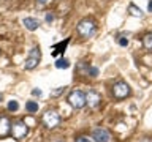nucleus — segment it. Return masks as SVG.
<instances>
[{"label": "nucleus", "instance_id": "nucleus-13", "mask_svg": "<svg viewBox=\"0 0 152 142\" xmlns=\"http://www.w3.org/2000/svg\"><path fill=\"white\" fill-rule=\"evenodd\" d=\"M68 66H70V62L66 60V59H64V57H62V59H59V60L56 62V68H59V70H62V68L66 70Z\"/></svg>", "mask_w": 152, "mask_h": 142}, {"label": "nucleus", "instance_id": "nucleus-2", "mask_svg": "<svg viewBox=\"0 0 152 142\" xmlns=\"http://www.w3.org/2000/svg\"><path fill=\"white\" fill-rule=\"evenodd\" d=\"M78 33L83 38H90L95 33V22L90 19H83L78 24Z\"/></svg>", "mask_w": 152, "mask_h": 142}, {"label": "nucleus", "instance_id": "nucleus-7", "mask_svg": "<svg viewBox=\"0 0 152 142\" xmlns=\"http://www.w3.org/2000/svg\"><path fill=\"white\" fill-rule=\"evenodd\" d=\"M92 139L95 142H109L111 134H109V131L104 130V128H95L94 133H92Z\"/></svg>", "mask_w": 152, "mask_h": 142}, {"label": "nucleus", "instance_id": "nucleus-24", "mask_svg": "<svg viewBox=\"0 0 152 142\" xmlns=\"http://www.w3.org/2000/svg\"><path fill=\"white\" fill-rule=\"evenodd\" d=\"M40 2H41V3H45V2H48V0H40Z\"/></svg>", "mask_w": 152, "mask_h": 142}, {"label": "nucleus", "instance_id": "nucleus-9", "mask_svg": "<svg viewBox=\"0 0 152 142\" xmlns=\"http://www.w3.org/2000/svg\"><path fill=\"white\" fill-rule=\"evenodd\" d=\"M11 131V123L7 117H0V136H7Z\"/></svg>", "mask_w": 152, "mask_h": 142}, {"label": "nucleus", "instance_id": "nucleus-6", "mask_svg": "<svg viewBox=\"0 0 152 142\" xmlns=\"http://www.w3.org/2000/svg\"><path fill=\"white\" fill-rule=\"evenodd\" d=\"M11 133L14 139H24L28 134V126L24 122H18L14 125H11Z\"/></svg>", "mask_w": 152, "mask_h": 142}, {"label": "nucleus", "instance_id": "nucleus-4", "mask_svg": "<svg viewBox=\"0 0 152 142\" xmlns=\"http://www.w3.org/2000/svg\"><path fill=\"white\" fill-rule=\"evenodd\" d=\"M113 95L114 98L117 99H122L130 95V85H128L127 82H124V80H119V82H116L113 85Z\"/></svg>", "mask_w": 152, "mask_h": 142}, {"label": "nucleus", "instance_id": "nucleus-1", "mask_svg": "<svg viewBox=\"0 0 152 142\" xmlns=\"http://www.w3.org/2000/svg\"><path fill=\"white\" fill-rule=\"evenodd\" d=\"M68 103L73 106L75 109H83L87 101H86V93L81 92V90H75L68 95Z\"/></svg>", "mask_w": 152, "mask_h": 142}, {"label": "nucleus", "instance_id": "nucleus-23", "mask_svg": "<svg viewBox=\"0 0 152 142\" xmlns=\"http://www.w3.org/2000/svg\"><path fill=\"white\" fill-rule=\"evenodd\" d=\"M2 99H3V95H2V93H0V103H2Z\"/></svg>", "mask_w": 152, "mask_h": 142}, {"label": "nucleus", "instance_id": "nucleus-14", "mask_svg": "<svg viewBox=\"0 0 152 142\" xmlns=\"http://www.w3.org/2000/svg\"><path fill=\"white\" fill-rule=\"evenodd\" d=\"M26 109H27V112H30V114L37 112V111H38V103H35V101H28V103L26 104Z\"/></svg>", "mask_w": 152, "mask_h": 142}, {"label": "nucleus", "instance_id": "nucleus-17", "mask_svg": "<svg viewBox=\"0 0 152 142\" xmlns=\"http://www.w3.org/2000/svg\"><path fill=\"white\" fill-rule=\"evenodd\" d=\"M117 43H119V46H122V47H125V46H128V40L125 36H119V40H117Z\"/></svg>", "mask_w": 152, "mask_h": 142}, {"label": "nucleus", "instance_id": "nucleus-18", "mask_svg": "<svg viewBox=\"0 0 152 142\" xmlns=\"http://www.w3.org/2000/svg\"><path fill=\"white\" fill-rule=\"evenodd\" d=\"M32 95H33V96H41V90L40 88H33L32 90Z\"/></svg>", "mask_w": 152, "mask_h": 142}, {"label": "nucleus", "instance_id": "nucleus-15", "mask_svg": "<svg viewBox=\"0 0 152 142\" xmlns=\"http://www.w3.org/2000/svg\"><path fill=\"white\" fill-rule=\"evenodd\" d=\"M142 44H144L146 49H152V35H146L144 40H142Z\"/></svg>", "mask_w": 152, "mask_h": 142}, {"label": "nucleus", "instance_id": "nucleus-11", "mask_svg": "<svg viewBox=\"0 0 152 142\" xmlns=\"http://www.w3.org/2000/svg\"><path fill=\"white\" fill-rule=\"evenodd\" d=\"M128 13H130L132 16H135V17H142V16H144V13L141 11V8H138L135 3L128 5Z\"/></svg>", "mask_w": 152, "mask_h": 142}, {"label": "nucleus", "instance_id": "nucleus-19", "mask_svg": "<svg viewBox=\"0 0 152 142\" xmlns=\"http://www.w3.org/2000/svg\"><path fill=\"white\" fill-rule=\"evenodd\" d=\"M89 74L90 76H97L98 74V70L97 68H89Z\"/></svg>", "mask_w": 152, "mask_h": 142}, {"label": "nucleus", "instance_id": "nucleus-5", "mask_svg": "<svg viewBox=\"0 0 152 142\" xmlns=\"http://www.w3.org/2000/svg\"><path fill=\"white\" fill-rule=\"evenodd\" d=\"M59 122H60V117L56 111H48L46 114H43V123H45V126L49 128V130L56 128L59 125Z\"/></svg>", "mask_w": 152, "mask_h": 142}, {"label": "nucleus", "instance_id": "nucleus-20", "mask_svg": "<svg viewBox=\"0 0 152 142\" xmlns=\"http://www.w3.org/2000/svg\"><path fill=\"white\" fill-rule=\"evenodd\" d=\"M52 21H54V16H52L51 13H48L46 14V22H52Z\"/></svg>", "mask_w": 152, "mask_h": 142}, {"label": "nucleus", "instance_id": "nucleus-8", "mask_svg": "<svg viewBox=\"0 0 152 142\" xmlns=\"http://www.w3.org/2000/svg\"><path fill=\"white\" fill-rule=\"evenodd\" d=\"M86 101H87L89 107H97L98 104H100V101H102V96H100V93L90 90V92L86 95Z\"/></svg>", "mask_w": 152, "mask_h": 142}, {"label": "nucleus", "instance_id": "nucleus-12", "mask_svg": "<svg viewBox=\"0 0 152 142\" xmlns=\"http://www.w3.org/2000/svg\"><path fill=\"white\" fill-rule=\"evenodd\" d=\"M68 43H70V40H65V41L59 43V44H56V46H54V51H52V55H57V54H59V52H64Z\"/></svg>", "mask_w": 152, "mask_h": 142}, {"label": "nucleus", "instance_id": "nucleus-21", "mask_svg": "<svg viewBox=\"0 0 152 142\" xmlns=\"http://www.w3.org/2000/svg\"><path fill=\"white\" fill-rule=\"evenodd\" d=\"M76 142H90L87 137H78V139H76Z\"/></svg>", "mask_w": 152, "mask_h": 142}, {"label": "nucleus", "instance_id": "nucleus-16", "mask_svg": "<svg viewBox=\"0 0 152 142\" xmlns=\"http://www.w3.org/2000/svg\"><path fill=\"white\" fill-rule=\"evenodd\" d=\"M8 109L11 112H16L18 109H19V104H18V101H14V99H11V101L8 103Z\"/></svg>", "mask_w": 152, "mask_h": 142}, {"label": "nucleus", "instance_id": "nucleus-10", "mask_svg": "<svg viewBox=\"0 0 152 142\" xmlns=\"http://www.w3.org/2000/svg\"><path fill=\"white\" fill-rule=\"evenodd\" d=\"M22 24L26 25V28H27V30H30V32L37 30V28H38V25H40V22H38L35 17H26V19L22 21Z\"/></svg>", "mask_w": 152, "mask_h": 142}, {"label": "nucleus", "instance_id": "nucleus-22", "mask_svg": "<svg viewBox=\"0 0 152 142\" xmlns=\"http://www.w3.org/2000/svg\"><path fill=\"white\" fill-rule=\"evenodd\" d=\"M147 8H149V11L152 13V0H149V7H147Z\"/></svg>", "mask_w": 152, "mask_h": 142}, {"label": "nucleus", "instance_id": "nucleus-3", "mask_svg": "<svg viewBox=\"0 0 152 142\" xmlns=\"http://www.w3.org/2000/svg\"><path fill=\"white\" fill-rule=\"evenodd\" d=\"M41 60V52H40V47H33V49L28 52V57L26 59V63H24V68L26 70H33L37 68V65L40 63Z\"/></svg>", "mask_w": 152, "mask_h": 142}]
</instances>
